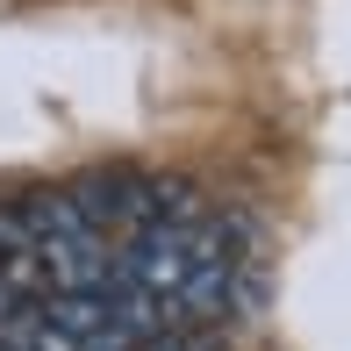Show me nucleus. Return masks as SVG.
I'll return each mask as SVG.
<instances>
[{
  "label": "nucleus",
  "mask_w": 351,
  "mask_h": 351,
  "mask_svg": "<svg viewBox=\"0 0 351 351\" xmlns=\"http://www.w3.org/2000/svg\"><path fill=\"white\" fill-rule=\"evenodd\" d=\"M194 230H180V222H143L136 237L115 244L108 287H130V294H151V301H180L186 273H194Z\"/></svg>",
  "instance_id": "nucleus-1"
},
{
  "label": "nucleus",
  "mask_w": 351,
  "mask_h": 351,
  "mask_svg": "<svg viewBox=\"0 0 351 351\" xmlns=\"http://www.w3.org/2000/svg\"><path fill=\"white\" fill-rule=\"evenodd\" d=\"M72 194V208L93 222V230H143V222H158V180H143V172L130 165H101V172H86V180H72L65 186Z\"/></svg>",
  "instance_id": "nucleus-2"
},
{
  "label": "nucleus",
  "mask_w": 351,
  "mask_h": 351,
  "mask_svg": "<svg viewBox=\"0 0 351 351\" xmlns=\"http://www.w3.org/2000/svg\"><path fill=\"white\" fill-rule=\"evenodd\" d=\"M43 287L51 294H108L115 273V244L108 237H72V244H43Z\"/></svg>",
  "instance_id": "nucleus-3"
},
{
  "label": "nucleus",
  "mask_w": 351,
  "mask_h": 351,
  "mask_svg": "<svg viewBox=\"0 0 351 351\" xmlns=\"http://www.w3.org/2000/svg\"><path fill=\"white\" fill-rule=\"evenodd\" d=\"M43 323L65 330L72 344H86L93 330H108V301L101 294H51V301H43Z\"/></svg>",
  "instance_id": "nucleus-4"
}]
</instances>
